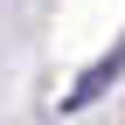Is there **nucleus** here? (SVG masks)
<instances>
[{
  "label": "nucleus",
  "mask_w": 125,
  "mask_h": 125,
  "mask_svg": "<svg viewBox=\"0 0 125 125\" xmlns=\"http://www.w3.org/2000/svg\"><path fill=\"white\" fill-rule=\"evenodd\" d=\"M118 76H125V42H118V49H111V56H104V62H90V70H83V76H76V83H70V97H62V104H56V111H62V118H70V111H90V104H97V97H104V90H111V83H118Z\"/></svg>",
  "instance_id": "1"
}]
</instances>
